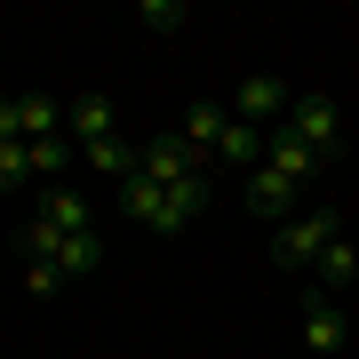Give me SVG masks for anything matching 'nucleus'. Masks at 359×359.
I'll list each match as a JSON object with an SVG mask.
<instances>
[{"label":"nucleus","instance_id":"10","mask_svg":"<svg viewBox=\"0 0 359 359\" xmlns=\"http://www.w3.org/2000/svg\"><path fill=\"white\" fill-rule=\"evenodd\" d=\"M40 216H48L56 231H65V240H72V231H96V208L80 200L72 184H48V200H40Z\"/></svg>","mask_w":359,"mask_h":359},{"label":"nucleus","instance_id":"17","mask_svg":"<svg viewBox=\"0 0 359 359\" xmlns=\"http://www.w3.org/2000/svg\"><path fill=\"white\" fill-rule=\"evenodd\" d=\"M72 160H80V144H72V136H48V144H32V176H40V184H56Z\"/></svg>","mask_w":359,"mask_h":359},{"label":"nucleus","instance_id":"8","mask_svg":"<svg viewBox=\"0 0 359 359\" xmlns=\"http://www.w3.org/2000/svg\"><path fill=\"white\" fill-rule=\"evenodd\" d=\"M96 168V176H112V184H128V176H144V144H120V136H104V144H88L80 152Z\"/></svg>","mask_w":359,"mask_h":359},{"label":"nucleus","instance_id":"3","mask_svg":"<svg viewBox=\"0 0 359 359\" xmlns=\"http://www.w3.org/2000/svg\"><path fill=\"white\" fill-rule=\"evenodd\" d=\"M287 104H295V88L280 72H248L240 88H231V120H256V128H280L287 120Z\"/></svg>","mask_w":359,"mask_h":359},{"label":"nucleus","instance_id":"15","mask_svg":"<svg viewBox=\"0 0 359 359\" xmlns=\"http://www.w3.org/2000/svg\"><path fill=\"white\" fill-rule=\"evenodd\" d=\"M200 208H208V176H184V184H168V224H160V231H184V224L200 216Z\"/></svg>","mask_w":359,"mask_h":359},{"label":"nucleus","instance_id":"4","mask_svg":"<svg viewBox=\"0 0 359 359\" xmlns=\"http://www.w3.org/2000/svg\"><path fill=\"white\" fill-rule=\"evenodd\" d=\"M144 176L168 192V184H184V176H208V160H200L184 136H152V144H144Z\"/></svg>","mask_w":359,"mask_h":359},{"label":"nucleus","instance_id":"6","mask_svg":"<svg viewBox=\"0 0 359 359\" xmlns=\"http://www.w3.org/2000/svg\"><path fill=\"white\" fill-rule=\"evenodd\" d=\"M264 152H271V128H256V120H224L216 160H231V168H264Z\"/></svg>","mask_w":359,"mask_h":359},{"label":"nucleus","instance_id":"19","mask_svg":"<svg viewBox=\"0 0 359 359\" xmlns=\"http://www.w3.org/2000/svg\"><path fill=\"white\" fill-rule=\"evenodd\" d=\"M32 184V144H0V192H25Z\"/></svg>","mask_w":359,"mask_h":359},{"label":"nucleus","instance_id":"21","mask_svg":"<svg viewBox=\"0 0 359 359\" xmlns=\"http://www.w3.org/2000/svg\"><path fill=\"white\" fill-rule=\"evenodd\" d=\"M72 280H65V271H56V264H25V295H65Z\"/></svg>","mask_w":359,"mask_h":359},{"label":"nucleus","instance_id":"14","mask_svg":"<svg viewBox=\"0 0 359 359\" xmlns=\"http://www.w3.org/2000/svg\"><path fill=\"white\" fill-rule=\"evenodd\" d=\"M344 280H359V248L351 240H327V256L311 264V287L327 295V287H344Z\"/></svg>","mask_w":359,"mask_h":359},{"label":"nucleus","instance_id":"7","mask_svg":"<svg viewBox=\"0 0 359 359\" xmlns=\"http://www.w3.org/2000/svg\"><path fill=\"white\" fill-rule=\"evenodd\" d=\"M65 128H72V144H80V152H88V144H104V136H120V128H112V104H104V96L65 104Z\"/></svg>","mask_w":359,"mask_h":359},{"label":"nucleus","instance_id":"9","mask_svg":"<svg viewBox=\"0 0 359 359\" xmlns=\"http://www.w3.org/2000/svg\"><path fill=\"white\" fill-rule=\"evenodd\" d=\"M264 168H280L287 184H304V176H320V152H311L304 136H287V128H271V152H264Z\"/></svg>","mask_w":359,"mask_h":359},{"label":"nucleus","instance_id":"11","mask_svg":"<svg viewBox=\"0 0 359 359\" xmlns=\"http://www.w3.org/2000/svg\"><path fill=\"white\" fill-rule=\"evenodd\" d=\"M248 208H256V216H287V208H295V184L280 176V168H248Z\"/></svg>","mask_w":359,"mask_h":359},{"label":"nucleus","instance_id":"1","mask_svg":"<svg viewBox=\"0 0 359 359\" xmlns=\"http://www.w3.org/2000/svg\"><path fill=\"white\" fill-rule=\"evenodd\" d=\"M327 240H344V216H335V208H311V216L280 224V240H271V256H280L287 271H311V264L327 256Z\"/></svg>","mask_w":359,"mask_h":359},{"label":"nucleus","instance_id":"12","mask_svg":"<svg viewBox=\"0 0 359 359\" xmlns=\"http://www.w3.org/2000/svg\"><path fill=\"white\" fill-rule=\"evenodd\" d=\"M224 120H231L224 104H208V96H200L192 112H184V144H192L200 160H216V144H224Z\"/></svg>","mask_w":359,"mask_h":359},{"label":"nucleus","instance_id":"16","mask_svg":"<svg viewBox=\"0 0 359 359\" xmlns=\"http://www.w3.org/2000/svg\"><path fill=\"white\" fill-rule=\"evenodd\" d=\"M96 264H104V240H96V231H72L65 256H56V271H65V280H88Z\"/></svg>","mask_w":359,"mask_h":359},{"label":"nucleus","instance_id":"18","mask_svg":"<svg viewBox=\"0 0 359 359\" xmlns=\"http://www.w3.org/2000/svg\"><path fill=\"white\" fill-rule=\"evenodd\" d=\"M16 248H25V264H56V256H65V231H56L48 216H32V224H25V240H16Z\"/></svg>","mask_w":359,"mask_h":359},{"label":"nucleus","instance_id":"2","mask_svg":"<svg viewBox=\"0 0 359 359\" xmlns=\"http://www.w3.org/2000/svg\"><path fill=\"white\" fill-rule=\"evenodd\" d=\"M280 128H287V136H304L320 160H327V152H344V112H335V96H295Z\"/></svg>","mask_w":359,"mask_h":359},{"label":"nucleus","instance_id":"22","mask_svg":"<svg viewBox=\"0 0 359 359\" xmlns=\"http://www.w3.org/2000/svg\"><path fill=\"white\" fill-rule=\"evenodd\" d=\"M0 144H25V120H16V96H0Z\"/></svg>","mask_w":359,"mask_h":359},{"label":"nucleus","instance_id":"20","mask_svg":"<svg viewBox=\"0 0 359 359\" xmlns=\"http://www.w3.org/2000/svg\"><path fill=\"white\" fill-rule=\"evenodd\" d=\"M136 16H144V25H152V32H176V25H184V16H192V8H184V0H144Z\"/></svg>","mask_w":359,"mask_h":359},{"label":"nucleus","instance_id":"5","mask_svg":"<svg viewBox=\"0 0 359 359\" xmlns=\"http://www.w3.org/2000/svg\"><path fill=\"white\" fill-rule=\"evenodd\" d=\"M304 344L320 351V359L351 344V311L335 304V295H320V287H311V304H304Z\"/></svg>","mask_w":359,"mask_h":359},{"label":"nucleus","instance_id":"13","mask_svg":"<svg viewBox=\"0 0 359 359\" xmlns=\"http://www.w3.org/2000/svg\"><path fill=\"white\" fill-rule=\"evenodd\" d=\"M120 208H128L144 231H160V224H168V192H160L152 176H128V184H120Z\"/></svg>","mask_w":359,"mask_h":359}]
</instances>
